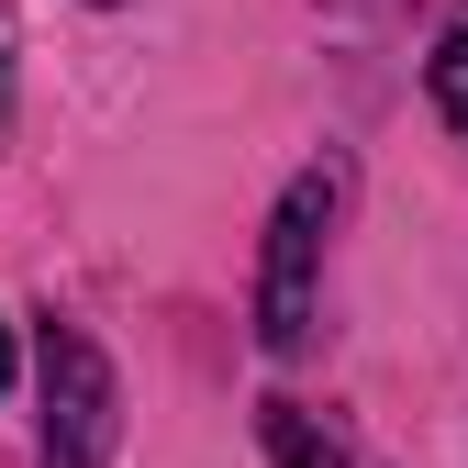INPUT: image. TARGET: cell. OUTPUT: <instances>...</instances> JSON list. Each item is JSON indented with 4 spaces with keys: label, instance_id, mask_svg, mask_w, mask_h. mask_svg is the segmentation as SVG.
<instances>
[{
    "label": "cell",
    "instance_id": "5",
    "mask_svg": "<svg viewBox=\"0 0 468 468\" xmlns=\"http://www.w3.org/2000/svg\"><path fill=\"white\" fill-rule=\"evenodd\" d=\"M0 401H12V324H0Z\"/></svg>",
    "mask_w": 468,
    "mask_h": 468
},
{
    "label": "cell",
    "instance_id": "6",
    "mask_svg": "<svg viewBox=\"0 0 468 468\" xmlns=\"http://www.w3.org/2000/svg\"><path fill=\"white\" fill-rule=\"evenodd\" d=\"M0 123H12V68H0Z\"/></svg>",
    "mask_w": 468,
    "mask_h": 468
},
{
    "label": "cell",
    "instance_id": "1",
    "mask_svg": "<svg viewBox=\"0 0 468 468\" xmlns=\"http://www.w3.org/2000/svg\"><path fill=\"white\" fill-rule=\"evenodd\" d=\"M346 179L335 167H302L268 212V257H257V346L268 357H302L313 346V268H324V234H335Z\"/></svg>",
    "mask_w": 468,
    "mask_h": 468
},
{
    "label": "cell",
    "instance_id": "2",
    "mask_svg": "<svg viewBox=\"0 0 468 468\" xmlns=\"http://www.w3.org/2000/svg\"><path fill=\"white\" fill-rule=\"evenodd\" d=\"M45 468H101L112 435H123V390H112V357L79 324H45Z\"/></svg>",
    "mask_w": 468,
    "mask_h": 468
},
{
    "label": "cell",
    "instance_id": "7",
    "mask_svg": "<svg viewBox=\"0 0 468 468\" xmlns=\"http://www.w3.org/2000/svg\"><path fill=\"white\" fill-rule=\"evenodd\" d=\"M101 12H112V0H101Z\"/></svg>",
    "mask_w": 468,
    "mask_h": 468
},
{
    "label": "cell",
    "instance_id": "3",
    "mask_svg": "<svg viewBox=\"0 0 468 468\" xmlns=\"http://www.w3.org/2000/svg\"><path fill=\"white\" fill-rule=\"evenodd\" d=\"M257 446H268L279 468H346V446L302 413V401H257Z\"/></svg>",
    "mask_w": 468,
    "mask_h": 468
},
{
    "label": "cell",
    "instance_id": "4",
    "mask_svg": "<svg viewBox=\"0 0 468 468\" xmlns=\"http://www.w3.org/2000/svg\"><path fill=\"white\" fill-rule=\"evenodd\" d=\"M424 90H435V112H446V123L468 134V23H457V34H435V56H424Z\"/></svg>",
    "mask_w": 468,
    "mask_h": 468
}]
</instances>
